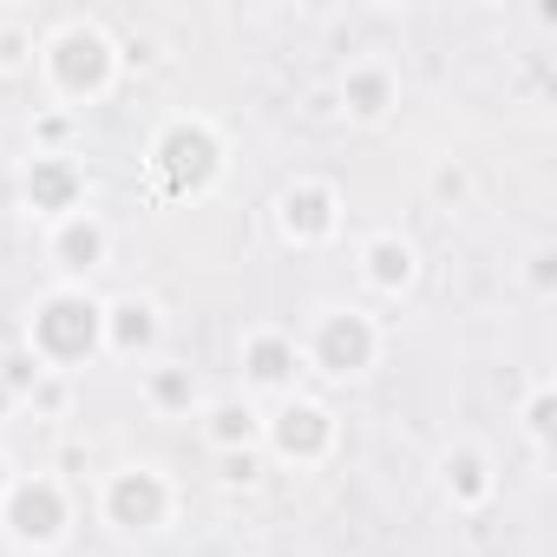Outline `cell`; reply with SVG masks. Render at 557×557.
I'll use <instances>...</instances> for the list:
<instances>
[{"instance_id":"6da1fadb","label":"cell","mask_w":557,"mask_h":557,"mask_svg":"<svg viewBox=\"0 0 557 557\" xmlns=\"http://www.w3.org/2000/svg\"><path fill=\"white\" fill-rule=\"evenodd\" d=\"M27 348L40 355V368L73 374L79 361H92V355L106 348V302H92L79 283H60L53 296H40V302H34Z\"/></svg>"},{"instance_id":"7a4b0ae2","label":"cell","mask_w":557,"mask_h":557,"mask_svg":"<svg viewBox=\"0 0 557 557\" xmlns=\"http://www.w3.org/2000/svg\"><path fill=\"white\" fill-rule=\"evenodd\" d=\"M40 60H47L53 92L73 99V106L106 99L112 79H119V40H112L106 27H92V21H66V27L40 47Z\"/></svg>"},{"instance_id":"3957f363","label":"cell","mask_w":557,"mask_h":557,"mask_svg":"<svg viewBox=\"0 0 557 557\" xmlns=\"http://www.w3.org/2000/svg\"><path fill=\"white\" fill-rule=\"evenodd\" d=\"M151 184L164 190V197H197L210 177H216V164H223V145H216V132L203 125V119H171L158 138H151Z\"/></svg>"},{"instance_id":"277c9868","label":"cell","mask_w":557,"mask_h":557,"mask_svg":"<svg viewBox=\"0 0 557 557\" xmlns=\"http://www.w3.org/2000/svg\"><path fill=\"white\" fill-rule=\"evenodd\" d=\"M0 524H8V537H14V544H27V550L60 544V537H66V524H73L66 485H60V479H47V472L14 479V485H8V498H0Z\"/></svg>"},{"instance_id":"5b68a950","label":"cell","mask_w":557,"mask_h":557,"mask_svg":"<svg viewBox=\"0 0 557 557\" xmlns=\"http://www.w3.org/2000/svg\"><path fill=\"white\" fill-rule=\"evenodd\" d=\"M374 355H381L374 315H361V309H329V315L315 322V342H309L302 361H315V368L335 374V381H355V374L374 368Z\"/></svg>"},{"instance_id":"8992f818","label":"cell","mask_w":557,"mask_h":557,"mask_svg":"<svg viewBox=\"0 0 557 557\" xmlns=\"http://www.w3.org/2000/svg\"><path fill=\"white\" fill-rule=\"evenodd\" d=\"M21 190H27V210H34V216L60 223V216H73V210H86V164L66 158V151H40V158L27 164Z\"/></svg>"},{"instance_id":"52a82bcc","label":"cell","mask_w":557,"mask_h":557,"mask_svg":"<svg viewBox=\"0 0 557 557\" xmlns=\"http://www.w3.org/2000/svg\"><path fill=\"white\" fill-rule=\"evenodd\" d=\"M106 518H112L119 531H158V524L171 518V485H164V472H151V466L112 472V485H106Z\"/></svg>"},{"instance_id":"ba28073f","label":"cell","mask_w":557,"mask_h":557,"mask_svg":"<svg viewBox=\"0 0 557 557\" xmlns=\"http://www.w3.org/2000/svg\"><path fill=\"white\" fill-rule=\"evenodd\" d=\"M262 433H269V446L283 453V459L315 466V459L335 446V413H329V407H315V400H283V407L262 420Z\"/></svg>"},{"instance_id":"9c48e42d","label":"cell","mask_w":557,"mask_h":557,"mask_svg":"<svg viewBox=\"0 0 557 557\" xmlns=\"http://www.w3.org/2000/svg\"><path fill=\"white\" fill-rule=\"evenodd\" d=\"M275 223H283L289 243H322V236H335V223H342V197H335V184H322V177H296V184H283V197H275Z\"/></svg>"},{"instance_id":"30bf717a","label":"cell","mask_w":557,"mask_h":557,"mask_svg":"<svg viewBox=\"0 0 557 557\" xmlns=\"http://www.w3.org/2000/svg\"><path fill=\"white\" fill-rule=\"evenodd\" d=\"M106 256H112V236H106V223H99L92 210H73V216L53 223V262L66 269V283L106 269Z\"/></svg>"},{"instance_id":"8fae6325","label":"cell","mask_w":557,"mask_h":557,"mask_svg":"<svg viewBox=\"0 0 557 557\" xmlns=\"http://www.w3.org/2000/svg\"><path fill=\"white\" fill-rule=\"evenodd\" d=\"M243 374L256 387H269V394H289L296 374H302V348L289 335H249L243 342Z\"/></svg>"},{"instance_id":"7c38bea8","label":"cell","mask_w":557,"mask_h":557,"mask_svg":"<svg viewBox=\"0 0 557 557\" xmlns=\"http://www.w3.org/2000/svg\"><path fill=\"white\" fill-rule=\"evenodd\" d=\"M387 106H394V73H387V60H355L348 73H342V112L348 119H387Z\"/></svg>"},{"instance_id":"4fadbf2b","label":"cell","mask_w":557,"mask_h":557,"mask_svg":"<svg viewBox=\"0 0 557 557\" xmlns=\"http://www.w3.org/2000/svg\"><path fill=\"white\" fill-rule=\"evenodd\" d=\"M106 348H112V355H145V348H158V309H151L145 296L106 302Z\"/></svg>"},{"instance_id":"5bb4252c","label":"cell","mask_w":557,"mask_h":557,"mask_svg":"<svg viewBox=\"0 0 557 557\" xmlns=\"http://www.w3.org/2000/svg\"><path fill=\"white\" fill-rule=\"evenodd\" d=\"M413 269H420V256H413V243L407 236H374L368 249H361V275H368V283L381 289V296H400L407 283H413Z\"/></svg>"},{"instance_id":"9a60e30c","label":"cell","mask_w":557,"mask_h":557,"mask_svg":"<svg viewBox=\"0 0 557 557\" xmlns=\"http://www.w3.org/2000/svg\"><path fill=\"white\" fill-rule=\"evenodd\" d=\"M440 479H446L453 505H485V498H492V459H485L479 446H453V453L440 459Z\"/></svg>"},{"instance_id":"2e32d148","label":"cell","mask_w":557,"mask_h":557,"mask_svg":"<svg viewBox=\"0 0 557 557\" xmlns=\"http://www.w3.org/2000/svg\"><path fill=\"white\" fill-rule=\"evenodd\" d=\"M203 433H210L216 453H249V446L262 440V413H256L249 400H216L210 420H203Z\"/></svg>"},{"instance_id":"e0dca14e","label":"cell","mask_w":557,"mask_h":557,"mask_svg":"<svg viewBox=\"0 0 557 557\" xmlns=\"http://www.w3.org/2000/svg\"><path fill=\"white\" fill-rule=\"evenodd\" d=\"M151 400H158L164 413H190V407H197L190 368H151Z\"/></svg>"},{"instance_id":"ac0fdd59","label":"cell","mask_w":557,"mask_h":557,"mask_svg":"<svg viewBox=\"0 0 557 557\" xmlns=\"http://www.w3.org/2000/svg\"><path fill=\"white\" fill-rule=\"evenodd\" d=\"M40 374H47V368H40V355H34V348H8V355H0V381H8V394H14V400H21V394H34V387H40Z\"/></svg>"},{"instance_id":"d6986e66","label":"cell","mask_w":557,"mask_h":557,"mask_svg":"<svg viewBox=\"0 0 557 557\" xmlns=\"http://www.w3.org/2000/svg\"><path fill=\"white\" fill-rule=\"evenodd\" d=\"M34 60V27L27 21H0V73H21Z\"/></svg>"},{"instance_id":"ffe728a7","label":"cell","mask_w":557,"mask_h":557,"mask_svg":"<svg viewBox=\"0 0 557 557\" xmlns=\"http://www.w3.org/2000/svg\"><path fill=\"white\" fill-rule=\"evenodd\" d=\"M524 433H531L537 446L550 440V387H537V394H531V407H524Z\"/></svg>"},{"instance_id":"44dd1931","label":"cell","mask_w":557,"mask_h":557,"mask_svg":"<svg viewBox=\"0 0 557 557\" xmlns=\"http://www.w3.org/2000/svg\"><path fill=\"white\" fill-rule=\"evenodd\" d=\"M34 407H40V413H60V407H66V374H53V368H47V374H40V387H34Z\"/></svg>"},{"instance_id":"7402d4cb","label":"cell","mask_w":557,"mask_h":557,"mask_svg":"<svg viewBox=\"0 0 557 557\" xmlns=\"http://www.w3.org/2000/svg\"><path fill=\"white\" fill-rule=\"evenodd\" d=\"M223 479L230 485H256L262 479V459L256 453H223Z\"/></svg>"},{"instance_id":"603a6c76","label":"cell","mask_w":557,"mask_h":557,"mask_svg":"<svg viewBox=\"0 0 557 557\" xmlns=\"http://www.w3.org/2000/svg\"><path fill=\"white\" fill-rule=\"evenodd\" d=\"M433 197L459 203V197H466V164H440V171H433Z\"/></svg>"},{"instance_id":"cb8c5ba5","label":"cell","mask_w":557,"mask_h":557,"mask_svg":"<svg viewBox=\"0 0 557 557\" xmlns=\"http://www.w3.org/2000/svg\"><path fill=\"white\" fill-rule=\"evenodd\" d=\"M524 275H531V289H537V296H550V283H557V249H537Z\"/></svg>"},{"instance_id":"d4e9b609","label":"cell","mask_w":557,"mask_h":557,"mask_svg":"<svg viewBox=\"0 0 557 557\" xmlns=\"http://www.w3.org/2000/svg\"><path fill=\"white\" fill-rule=\"evenodd\" d=\"M40 138L60 145V138H66V112H47V119H40Z\"/></svg>"},{"instance_id":"484cf974","label":"cell","mask_w":557,"mask_h":557,"mask_svg":"<svg viewBox=\"0 0 557 557\" xmlns=\"http://www.w3.org/2000/svg\"><path fill=\"white\" fill-rule=\"evenodd\" d=\"M14 413V394H8V381H0V420H8Z\"/></svg>"},{"instance_id":"4316f807","label":"cell","mask_w":557,"mask_h":557,"mask_svg":"<svg viewBox=\"0 0 557 557\" xmlns=\"http://www.w3.org/2000/svg\"><path fill=\"white\" fill-rule=\"evenodd\" d=\"M8 485H14V479H8V459H0V498H8Z\"/></svg>"},{"instance_id":"83f0119b","label":"cell","mask_w":557,"mask_h":557,"mask_svg":"<svg viewBox=\"0 0 557 557\" xmlns=\"http://www.w3.org/2000/svg\"><path fill=\"white\" fill-rule=\"evenodd\" d=\"M0 355H8V348H0Z\"/></svg>"}]
</instances>
